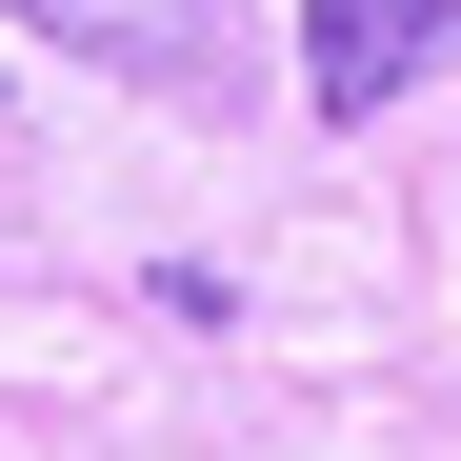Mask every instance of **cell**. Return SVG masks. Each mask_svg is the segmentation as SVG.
Segmentation results:
<instances>
[{
  "mask_svg": "<svg viewBox=\"0 0 461 461\" xmlns=\"http://www.w3.org/2000/svg\"><path fill=\"white\" fill-rule=\"evenodd\" d=\"M461 60V0H301V81H321V121H381L402 81H441Z\"/></svg>",
  "mask_w": 461,
  "mask_h": 461,
  "instance_id": "obj_1",
  "label": "cell"
},
{
  "mask_svg": "<svg viewBox=\"0 0 461 461\" xmlns=\"http://www.w3.org/2000/svg\"><path fill=\"white\" fill-rule=\"evenodd\" d=\"M41 41H81V60H121V81H181L201 60V0H21Z\"/></svg>",
  "mask_w": 461,
  "mask_h": 461,
  "instance_id": "obj_2",
  "label": "cell"
}]
</instances>
